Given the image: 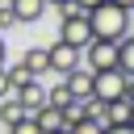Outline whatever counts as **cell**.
Masks as SVG:
<instances>
[{
	"mask_svg": "<svg viewBox=\"0 0 134 134\" xmlns=\"http://www.w3.org/2000/svg\"><path fill=\"white\" fill-rule=\"evenodd\" d=\"M13 100H17L21 109H25V117H34V113H38V109L46 105V88H42L38 80H29V84H21V88L13 92Z\"/></svg>",
	"mask_w": 134,
	"mask_h": 134,
	"instance_id": "cell-6",
	"label": "cell"
},
{
	"mask_svg": "<svg viewBox=\"0 0 134 134\" xmlns=\"http://www.w3.org/2000/svg\"><path fill=\"white\" fill-rule=\"evenodd\" d=\"M71 100H75V96L67 92V84H54V88H46V105H50V109H67Z\"/></svg>",
	"mask_w": 134,
	"mask_h": 134,
	"instance_id": "cell-14",
	"label": "cell"
},
{
	"mask_svg": "<svg viewBox=\"0 0 134 134\" xmlns=\"http://www.w3.org/2000/svg\"><path fill=\"white\" fill-rule=\"evenodd\" d=\"M4 75H8V88H13V92H17L21 84H29V80H34V75H29L21 63H17V67H4Z\"/></svg>",
	"mask_w": 134,
	"mask_h": 134,
	"instance_id": "cell-15",
	"label": "cell"
},
{
	"mask_svg": "<svg viewBox=\"0 0 134 134\" xmlns=\"http://www.w3.org/2000/svg\"><path fill=\"white\" fill-rule=\"evenodd\" d=\"M8 134H42V130H38V121H34V117H21V121H13V126H8Z\"/></svg>",
	"mask_w": 134,
	"mask_h": 134,
	"instance_id": "cell-17",
	"label": "cell"
},
{
	"mask_svg": "<svg viewBox=\"0 0 134 134\" xmlns=\"http://www.w3.org/2000/svg\"><path fill=\"white\" fill-rule=\"evenodd\" d=\"M121 88H126V75H121L117 67L92 75V96H96L100 105H105V100H121Z\"/></svg>",
	"mask_w": 134,
	"mask_h": 134,
	"instance_id": "cell-4",
	"label": "cell"
},
{
	"mask_svg": "<svg viewBox=\"0 0 134 134\" xmlns=\"http://www.w3.org/2000/svg\"><path fill=\"white\" fill-rule=\"evenodd\" d=\"M71 4H75V8H80V13H88V8H96V4H100V0H71Z\"/></svg>",
	"mask_w": 134,
	"mask_h": 134,
	"instance_id": "cell-21",
	"label": "cell"
},
{
	"mask_svg": "<svg viewBox=\"0 0 134 134\" xmlns=\"http://www.w3.org/2000/svg\"><path fill=\"white\" fill-rule=\"evenodd\" d=\"M88 29H92V38H100V42H121V38L130 34V13L117 8L113 0H100L96 8H88Z\"/></svg>",
	"mask_w": 134,
	"mask_h": 134,
	"instance_id": "cell-1",
	"label": "cell"
},
{
	"mask_svg": "<svg viewBox=\"0 0 134 134\" xmlns=\"http://www.w3.org/2000/svg\"><path fill=\"white\" fill-rule=\"evenodd\" d=\"M130 126H134V105H130Z\"/></svg>",
	"mask_w": 134,
	"mask_h": 134,
	"instance_id": "cell-26",
	"label": "cell"
},
{
	"mask_svg": "<svg viewBox=\"0 0 134 134\" xmlns=\"http://www.w3.org/2000/svg\"><path fill=\"white\" fill-rule=\"evenodd\" d=\"M59 42H67V46L84 50V46L92 42V29H88V13H71V17H63V21H59Z\"/></svg>",
	"mask_w": 134,
	"mask_h": 134,
	"instance_id": "cell-3",
	"label": "cell"
},
{
	"mask_svg": "<svg viewBox=\"0 0 134 134\" xmlns=\"http://www.w3.org/2000/svg\"><path fill=\"white\" fill-rule=\"evenodd\" d=\"M50 4H54V8H59V4H63V0H46V8H50Z\"/></svg>",
	"mask_w": 134,
	"mask_h": 134,
	"instance_id": "cell-24",
	"label": "cell"
},
{
	"mask_svg": "<svg viewBox=\"0 0 134 134\" xmlns=\"http://www.w3.org/2000/svg\"><path fill=\"white\" fill-rule=\"evenodd\" d=\"M4 96H13V88H8V75H4V67H0V100Z\"/></svg>",
	"mask_w": 134,
	"mask_h": 134,
	"instance_id": "cell-20",
	"label": "cell"
},
{
	"mask_svg": "<svg viewBox=\"0 0 134 134\" xmlns=\"http://www.w3.org/2000/svg\"><path fill=\"white\" fill-rule=\"evenodd\" d=\"M0 67H4V38H0Z\"/></svg>",
	"mask_w": 134,
	"mask_h": 134,
	"instance_id": "cell-23",
	"label": "cell"
},
{
	"mask_svg": "<svg viewBox=\"0 0 134 134\" xmlns=\"http://www.w3.org/2000/svg\"><path fill=\"white\" fill-rule=\"evenodd\" d=\"M75 67H80V50H75V46H67V42L46 46V71L67 75V71H75Z\"/></svg>",
	"mask_w": 134,
	"mask_h": 134,
	"instance_id": "cell-5",
	"label": "cell"
},
{
	"mask_svg": "<svg viewBox=\"0 0 134 134\" xmlns=\"http://www.w3.org/2000/svg\"><path fill=\"white\" fill-rule=\"evenodd\" d=\"M34 121H38V130H42V134H50V130H59V126H63V113H59V109H50V105H42V109L34 113Z\"/></svg>",
	"mask_w": 134,
	"mask_h": 134,
	"instance_id": "cell-12",
	"label": "cell"
},
{
	"mask_svg": "<svg viewBox=\"0 0 134 134\" xmlns=\"http://www.w3.org/2000/svg\"><path fill=\"white\" fill-rule=\"evenodd\" d=\"M80 67H88L92 75L117 67V42H100V38H92V42L80 50Z\"/></svg>",
	"mask_w": 134,
	"mask_h": 134,
	"instance_id": "cell-2",
	"label": "cell"
},
{
	"mask_svg": "<svg viewBox=\"0 0 134 134\" xmlns=\"http://www.w3.org/2000/svg\"><path fill=\"white\" fill-rule=\"evenodd\" d=\"M13 25H17V21H13V13L0 4V34H4V29H13Z\"/></svg>",
	"mask_w": 134,
	"mask_h": 134,
	"instance_id": "cell-18",
	"label": "cell"
},
{
	"mask_svg": "<svg viewBox=\"0 0 134 134\" xmlns=\"http://www.w3.org/2000/svg\"><path fill=\"white\" fill-rule=\"evenodd\" d=\"M50 134H67V130H63V126H59V130H50Z\"/></svg>",
	"mask_w": 134,
	"mask_h": 134,
	"instance_id": "cell-25",
	"label": "cell"
},
{
	"mask_svg": "<svg viewBox=\"0 0 134 134\" xmlns=\"http://www.w3.org/2000/svg\"><path fill=\"white\" fill-rule=\"evenodd\" d=\"M67 134H105V126H100V121H92V117H84V121L67 126Z\"/></svg>",
	"mask_w": 134,
	"mask_h": 134,
	"instance_id": "cell-16",
	"label": "cell"
},
{
	"mask_svg": "<svg viewBox=\"0 0 134 134\" xmlns=\"http://www.w3.org/2000/svg\"><path fill=\"white\" fill-rule=\"evenodd\" d=\"M105 134H134V126H130V121H121V126H105Z\"/></svg>",
	"mask_w": 134,
	"mask_h": 134,
	"instance_id": "cell-19",
	"label": "cell"
},
{
	"mask_svg": "<svg viewBox=\"0 0 134 134\" xmlns=\"http://www.w3.org/2000/svg\"><path fill=\"white\" fill-rule=\"evenodd\" d=\"M63 84H67V92H71L75 100L92 96V71H88V67H75V71H67V75H63Z\"/></svg>",
	"mask_w": 134,
	"mask_h": 134,
	"instance_id": "cell-8",
	"label": "cell"
},
{
	"mask_svg": "<svg viewBox=\"0 0 134 134\" xmlns=\"http://www.w3.org/2000/svg\"><path fill=\"white\" fill-rule=\"evenodd\" d=\"M117 8H126V13H134V0H113Z\"/></svg>",
	"mask_w": 134,
	"mask_h": 134,
	"instance_id": "cell-22",
	"label": "cell"
},
{
	"mask_svg": "<svg viewBox=\"0 0 134 134\" xmlns=\"http://www.w3.org/2000/svg\"><path fill=\"white\" fill-rule=\"evenodd\" d=\"M100 121H105V126H121V121H130V100H105Z\"/></svg>",
	"mask_w": 134,
	"mask_h": 134,
	"instance_id": "cell-9",
	"label": "cell"
},
{
	"mask_svg": "<svg viewBox=\"0 0 134 134\" xmlns=\"http://www.w3.org/2000/svg\"><path fill=\"white\" fill-rule=\"evenodd\" d=\"M21 67H25V71H29L34 80H38V75L46 71V50H42V46H34V50H25V54H21Z\"/></svg>",
	"mask_w": 134,
	"mask_h": 134,
	"instance_id": "cell-11",
	"label": "cell"
},
{
	"mask_svg": "<svg viewBox=\"0 0 134 134\" xmlns=\"http://www.w3.org/2000/svg\"><path fill=\"white\" fill-rule=\"evenodd\" d=\"M21 117H25V109H21L13 96H4V100H0V126L8 130V126H13V121H21Z\"/></svg>",
	"mask_w": 134,
	"mask_h": 134,
	"instance_id": "cell-13",
	"label": "cell"
},
{
	"mask_svg": "<svg viewBox=\"0 0 134 134\" xmlns=\"http://www.w3.org/2000/svg\"><path fill=\"white\" fill-rule=\"evenodd\" d=\"M117 71L121 75H134V34H126L117 42Z\"/></svg>",
	"mask_w": 134,
	"mask_h": 134,
	"instance_id": "cell-10",
	"label": "cell"
},
{
	"mask_svg": "<svg viewBox=\"0 0 134 134\" xmlns=\"http://www.w3.org/2000/svg\"><path fill=\"white\" fill-rule=\"evenodd\" d=\"M4 8L13 13V21H17V25H34V21H42L46 0H4Z\"/></svg>",
	"mask_w": 134,
	"mask_h": 134,
	"instance_id": "cell-7",
	"label": "cell"
}]
</instances>
